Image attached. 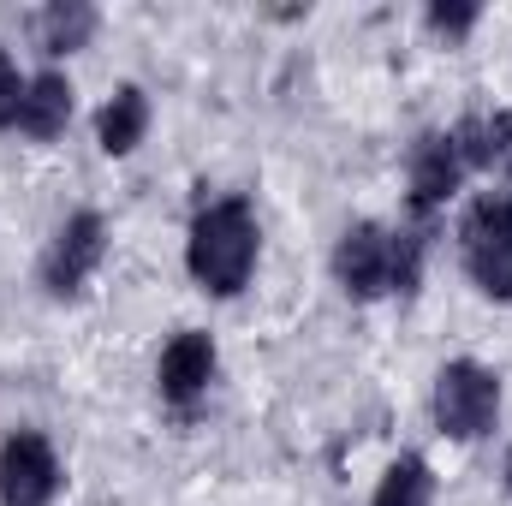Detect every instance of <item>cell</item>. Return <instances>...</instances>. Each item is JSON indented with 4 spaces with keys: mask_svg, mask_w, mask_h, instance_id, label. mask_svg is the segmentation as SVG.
Returning a JSON list of instances; mask_svg holds the SVG:
<instances>
[{
    "mask_svg": "<svg viewBox=\"0 0 512 506\" xmlns=\"http://www.w3.org/2000/svg\"><path fill=\"white\" fill-rule=\"evenodd\" d=\"M185 268L203 292L215 298H233L245 292L256 268V215L245 197H221L209 203L197 221H191V239H185Z\"/></svg>",
    "mask_w": 512,
    "mask_h": 506,
    "instance_id": "obj_1",
    "label": "cell"
},
{
    "mask_svg": "<svg viewBox=\"0 0 512 506\" xmlns=\"http://www.w3.org/2000/svg\"><path fill=\"white\" fill-rule=\"evenodd\" d=\"M459 256L477 292L512 304V191H489L459 221Z\"/></svg>",
    "mask_w": 512,
    "mask_h": 506,
    "instance_id": "obj_2",
    "label": "cell"
},
{
    "mask_svg": "<svg viewBox=\"0 0 512 506\" xmlns=\"http://www.w3.org/2000/svg\"><path fill=\"white\" fill-rule=\"evenodd\" d=\"M495 417H501V376L495 370L459 358V364H447L435 376V423H441V435L477 441V435L495 429Z\"/></svg>",
    "mask_w": 512,
    "mask_h": 506,
    "instance_id": "obj_3",
    "label": "cell"
},
{
    "mask_svg": "<svg viewBox=\"0 0 512 506\" xmlns=\"http://www.w3.org/2000/svg\"><path fill=\"white\" fill-rule=\"evenodd\" d=\"M60 495V459L48 435L18 429L0 441V506H48Z\"/></svg>",
    "mask_w": 512,
    "mask_h": 506,
    "instance_id": "obj_4",
    "label": "cell"
},
{
    "mask_svg": "<svg viewBox=\"0 0 512 506\" xmlns=\"http://www.w3.org/2000/svg\"><path fill=\"white\" fill-rule=\"evenodd\" d=\"M102 256H108V227H102V215H96V209H78V215L54 233L48 256H42V286H48L54 298H72V292L102 268Z\"/></svg>",
    "mask_w": 512,
    "mask_h": 506,
    "instance_id": "obj_5",
    "label": "cell"
},
{
    "mask_svg": "<svg viewBox=\"0 0 512 506\" xmlns=\"http://www.w3.org/2000/svg\"><path fill=\"white\" fill-rule=\"evenodd\" d=\"M334 274L352 298H382L393 292V233L376 221H358L334 245Z\"/></svg>",
    "mask_w": 512,
    "mask_h": 506,
    "instance_id": "obj_6",
    "label": "cell"
},
{
    "mask_svg": "<svg viewBox=\"0 0 512 506\" xmlns=\"http://www.w3.org/2000/svg\"><path fill=\"white\" fill-rule=\"evenodd\" d=\"M459 179H465V161L453 149V131H429V137L411 143V209L417 215L441 209L459 191Z\"/></svg>",
    "mask_w": 512,
    "mask_h": 506,
    "instance_id": "obj_7",
    "label": "cell"
},
{
    "mask_svg": "<svg viewBox=\"0 0 512 506\" xmlns=\"http://www.w3.org/2000/svg\"><path fill=\"white\" fill-rule=\"evenodd\" d=\"M161 399H173V405H191V399H203L209 393V381H215V340L209 334H197V328H185V334H173L167 340V352H161Z\"/></svg>",
    "mask_w": 512,
    "mask_h": 506,
    "instance_id": "obj_8",
    "label": "cell"
},
{
    "mask_svg": "<svg viewBox=\"0 0 512 506\" xmlns=\"http://www.w3.org/2000/svg\"><path fill=\"white\" fill-rule=\"evenodd\" d=\"M72 120V84L60 78V72H36V78H24V102H18V131L24 137H36V143H48V137H60Z\"/></svg>",
    "mask_w": 512,
    "mask_h": 506,
    "instance_id": "obj_9",
    "label": "cell"
},
{
    "mask_svg": "<svg viewBox=\"0 0 512 506\" xmlns=\"http://www.w3.org/2000/svg\"><path fill=\"white\" fill-rule=\"evenodd\" d=\"M143 131H149V96H143L137 84H120V90L102 102V114H96V143H102V155H131V149L143 143Z\"/></svg>",
    "mask_w": 512,
    "mask_h": 506,
    "instance_id": "obj_10",
    "label": "cell"
},
{
    "mask_svg": "<svg viewBox=\"0 0 512 506\" xmlns=\"http://www.w3.org/2000/svg\"><path fill=\"white\" fill-rule=\"evenodd\" d=\"M453 149H459L465 173L507 167L512 161V114H471L465 126H453Z\"/></svg>",
    "mask_w": 512,
    "mask_h": 506,
    "instance_id": "obj_11",
    "label": "cell"
},
{
    "mask_svg": "<svg viewBox=\"0 0 512 506\" xmlns=\"http://www.w3.org/2000/svg\"><path fill=\"white\" fill-rule=\"evenodd\" d=\"M96 36V6L84 0H54L36 12V48L42 54H78Z\"/></svg>",
    "mask_w": 512,
    "mask_h": 506,
    "instance_id": "obj_12",
    "label": "cell"
},
{
    "mask_svg": "<svg viewBox=\"0 0 512 506\" xmlns=\"http://www.w3.org/2000/svg\"><path fill=\"white\" fill-rule=\"evenodd\" d=\"M429 501H435V471H429L417 453H405V459H393L382 471L370 506H429Z\"/></svg>",
    "mask_w": 512,
    "mask_h": 506,
    "instance_id": "obj_13",
    "label": "cell"
},
{
    "mask_svg": "<svg viewBox=\"0 0 512 506\" xmlns=\"http://www.w3.org/2000/svg\"><path fill=\"white\" fill-rule=\"evenodd\" d=\"M18 102H24V78H18L12 54L0 48V131H6V126H18Z\"/></svg>",
    "mask_w": 512,
    "mask_h": 506,
    "instance_id": "obj_14",
    "label": "cell"
},
{
    "mask_svg": "<svg viewBox=\"0 0 512 506\" xmlns=\"http://www.w3.org/2000/svg\"><path fill=\"white\" fill-rule=\"evenodd\" d=\"M429 30L465 36V30H477V6H447V0H435V6H429Z\"/></svg>",
    "mask_w": 512,
    "mask_h": 506,
    "instance_id": "obj_15",
    "label": "cell"
},
{
    "mask_svg": "<svg viewBox=\"0 0 512 506\" xmlns=\"http://www.w3.org/2000/svg\"><path fill=\"white\" fill-rule=\"evenodd\" d=\"M507 495H512V453H507Z\"/></svg>",
    "mask_w": 512,
    "mask_h": 506,
    "instance_id": "obj_16",
    "label": "cell"
}]
</instances>
